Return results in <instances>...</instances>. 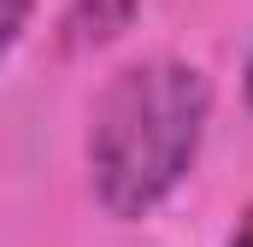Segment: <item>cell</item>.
Wrapping results in <instances>:
<instances>
[{
	"label": "cell",
	"instance_id": "obj_1",
	"mask_svg": "<svg viewBox=\"0 0 253 247\" xmlns=\"http://www.w3.org/2000/svg\"><path fill=\"white\" fill-rule=\"evenodd\" d=\"M212 124V82L189 59L124 65L88 112V188L106 218L141 224L194 177Z\"/></svg>",
	"mask_w": 253,
	"mask_h": 247
},
{
	"label": "cell",
	"instance_id": "obj_2",
	"mask_svg": "<svg viewBox=\"0 0 253 247\" xmlns=\"http://www.w3.org/2000/svg\"><path fill=\"white\" fill-rule=\"evenodd\" d=\"M135 6H141V0H77V6L65 12V24H59V41L71 47V53H83V47H106L112 36L129 30Z\"/></svg>",
	"mask_w": 253,
	"mask_h": 247
},
{
	"label": "cell",
	"instance_id": "obj_3",
	"mask_svg": "<svg viewBox=\"0 0 253 247\" xmlns=\"http://www.w3.org/2000/svg\"><path fill=\"white\" fill-rule=\"evenodd\" d=\"M30 18H36V0H0V65L12 59V47L24 41Z\"/></svg>",
	"mask_w": 253,
	"mask_h": 247
},
{
	"label": "cell",
	"instance_id": "obj_4",
	"mask_svg": "<svg viewBox=\"0 0 253 247\" xmlns=\"http://www.w3.org/2000/svg\"><path fill=\"white\" fill-rule=\"evenodd\" d=\"M224 247H253V206L236 218V230H230V242H224Z\"/></svg>",
	"mask_w": 253,
	"mask_h": 247
},
{
	"label": "cell",
	"instance_id": "obj_5",
	"mask_svg": "<svg viewBox=\"0 0 253 247\" xmlns=\"http://www.w3.org/2000/svg\"><path fill=\"white\" fill-rule=\"evenodd\" d=\"M242 100H248V112H253V47H248V65H242Z\"/></svg>",
	"mask_w": 253,
	"mask_h": 247
}]
</instances>
